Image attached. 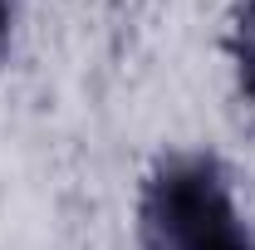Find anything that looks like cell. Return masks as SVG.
<instances>
[{
  "label": "cell",
  "instance_id": "obj_1",
  "mask_svg": "<svg viewBox=\"0 0 255 250\" xmlns=\"http://www.w3.org/2000/svg\"><path fill=\"white\" fill-rule=\"evenodd\" d=\"M137 236L147 250H255V226L236 206L216 157H162L137 196Z\"/></svg>",
  "mask_w": 255,
  "mask_h": 250
},
{
  "label": "cell",
  "instance_id": "obj_2",
  "mask_svg": "<svg viewBox=\"0 0 255 250\" xmlns=\"http://www.w3.org/2000/svg\"><path fill=\"white\" fill-rule=\"evenodd\" d=\"M231 54H236V74H241V89H246V98H251L255 108V30H246L236 44H231Z\"/></svg>",
  "mask_w": 255,
  "mask_h": 250
},
{
  "label": "cell",
  "instance_id": "obj_3",
  "mask_svg": "<svg viewBox=\"0 0 255 250\" xmlns=\"http://www.w3.org/2000/svg\"><path fill=\"white\" fill-rule=\"evenodd\" d=\"M10 15H15V0H0V44H5V34H10Z\"/></svg>",
  "mask_w": 255,
  "mask_h": 250
}]
</instances>
